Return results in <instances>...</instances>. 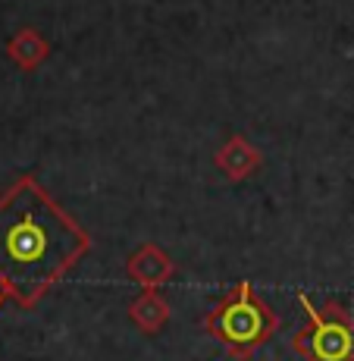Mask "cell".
Instances as JSON below:
<instances>
[{
	"instance_id": "obj_1",
	"label": "cell",
	"mask_w": 354,
	"mask_h": 361,
	"mask_svg": "<svg viewBox=\"0 0 354 361\" xmlns=\"http://www.w3.org/2000/svg\"><path fill=\"white\" fill-rule=\"evenodd\" d=\"M88 233L32 176L0 195V283L23 308L85 258Z\"/></svg>"
},
{
	"instance_id": "obj_2",
	"label": "cell",
	"mask_w": 354,
	"mask_h": 361,
	"mask_svg": "<svg viewBox=\"0 0 354 361\" xmlns=\"http://www.w3.org/2000/svg\"><path fill=\"white\" fill-rule=\"evenodd\" d=\"M276 327H279V317L251 293L248 280L229 302H223L207 317V330L213 333V339H220L239 361H245L258 345L267 343Z\"/></svg>"
},
{
	"instance_id": "obj_3",
	"label": "cell",
	"mask_w": 354,
	"mask_h": 361,
	"mask_svg": "<svg viewBox=\"0 0 354 361\" xmlns=\"http://www.w3.org/2000/svg\"><path fill=\"white\" fill-rule=\"evenodd\" d=\"M308 311V327L291 339V349L308 361H354V321L339 305L317 308L308 295H298Z\"/></svg>"
},
{
	"instance_id": "obj_4",
	"label": "cell",
	"mask_w": 354,
	"mask_h": 361,
	"mask_svg": "<svg viewBox=\"0 0 354 361\" xmlns=\"http://www.w3.org/2000/svg\"><path fill=\"white\" fill-rule=\"evenodd\" d=\"M129 274H132V280H138L144 289H154L172 274V264L157 245H144L141 252L129 261Z\"/></svg>"
},
{
	"instance_id": "obj_5",
	"label": "cell",
	"mask_w": 354,
	"mask_h": 361,
	"mask_svg": "<svg viewBox=\"0 0 354 361\" xmlns=\"http://www.w3.org/2000/svg\"><path fill=\"white\" fill-rule=\"evenodd\" d=\"M6 54L13 57V63H19L23 69H34L47 57V41L34 29H23L13 35V41L6 44Z\"/></svg>"
},
{
	"instance_id": "obj_6",
	"label": "cell",
	"mask_w": 354,
	"mask_h": 361,
	"mask_svg": "<svg viewBox=\"0 0 354 361\" xmlns=\"http://www.w3.org/2000/svg\"><path fill=\"white\" fill-rule=\"evenodd\" d=\"M217 164L223 166V170L232 179H241V176H248V173H251L254 166L260 164V154L254 148H248L241 138H232V142H229L226 148L220 151V161Z\"/></svg>"
},
{
	"instance_id": "obj_7",
	"label": "cell",
	"mask_w": 354,
	"mask_h": 361,
	"mask_svg": "<svg viewBox=\"0 0 354 361\" xmlns=\"http://www.w3.org/2000/svg\"><path fill=\"white\" fill-rule=\"evenodd\" d=\"M132 321H135L141 330L157 333L163 327V321H166V305L154 293H144L135 305H132Z\"/></svg>"
},
{
	"instance_id": "obj_8",
	"label": "cell",
	"mask_w": 354,
	"mask_h": 361,
	"mask_svg": "<svg viewBox=\"0 0 354 361\" xmlns=\"http://www.w3.org/2000/svg\"><path fill=\"white\" fill-rule=\"evenodd\" d=\"M6 295H10V293H6V286H4V283H0V302H4Z\"/></svg>"
}]
</instances>
